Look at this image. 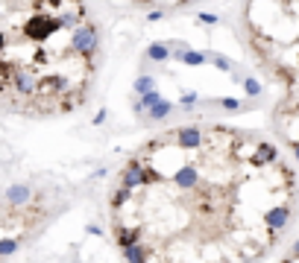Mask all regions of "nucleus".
I'll return each mask as SVG.
<instances>
[{"mask_svg": "<svg viewBox=\"0 0 299 263\" xmlns=\"http://www.w3.org/2000/svg\"><path fill=\"white\" fill-rule=\"evenodd\" d=\"M297 173L261 132L188 123L120 167L109 228L129 263H264L297 219Z\"/></svg>", "mask_w": 299, "mask_h": 263, "instance_id": "1", "label": "nucleus"}, {"mask_svg": "<svg viewBox=\"0 0 299 263\" xmlns=\"http://www.w3.org/2000/svg\"><path fill=\"white\" fill-rule=\"evenodd\" d=\"M240 27L258 65L282 88L273 123L299 155V0H243Z\"/></svg>", "mask_w": 299, "mask_h": 263, "instance_id": "2", "label": "nucleus"}, {"mask_svg": "<svg viewBox=\"0 0 299 263\" xmlns=\"http://www.w3.org/2000/svg\"><path fill=\"white\" fill-rule=\"evenodd\" d=\"M138 6H147V9H182V6H194L202 0H132Z\"/></svg>", "mask_w": 299, "mask_h": 263, "instance_id": "3", "label": "nucleus"}, {"mask_svg": "<svg viewBox=\"0 0 299 263\" xmlns=\"http://www.w3.org/2000/svg\"><path fill=\"white\" fill-rule=\"evenodd\" d=\"M279 263H299V240H297V246H294V249H291V252H288V255H285Z\"/></svg>", "mask_w": 299, "mask_h": 263, "instance_id": "4", "label": "nucleus"}]
</instances>
